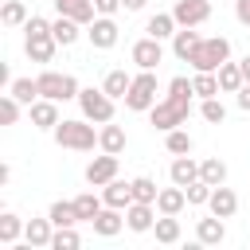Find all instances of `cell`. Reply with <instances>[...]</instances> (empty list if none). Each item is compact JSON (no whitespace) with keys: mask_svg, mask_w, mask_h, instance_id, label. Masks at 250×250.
I'll return each mask as SVG.
<instances>
[{"mask_svg":"<svg viewBox=\"0 0 250 250\" xmlns=\"http://www.w3.org/2000/svg\"><path fill=\"white\" fill-rule=\"evenodd\" d=\"M191 98H195V90H191V78L176 74V78L168 82V94H164V98H160V102L148 109V121H152V129L168 133V129H180V125H188Z\"/></svg>","mask_w":250,"mask_h":250,"instance_id":"6da1fadb","label":"cell"},{"mask_svg":"<svg viewBox=\"0 0 250 250\" xmlns=\"http://www.w3.org/2000/svg\"><path fill=\"white\" fill-rule=\"evenodd\" d=\"M23 51H27L31 62H51V59H55L59 39H55V31H51V20L31 16V20L23 23Z\"/></svg>","mask_w":250,"mask_h":250,"instance_id":"7a4b0ae2","label":"cell"},{"mask_svg":"<svg viewBox=\"0 0 250 250\" xmlns=\"http://www.w3.org/2000/svg\"><path fill=\"white\" fill-rule=\"evenodd\" d=\"M51 137H55L59 148H70V152H90V148L98 145V129H94V121H86V117H62V121L51 129Z\"/></svg>","mask_w":250,"mask_h":250,"instance_id":"3957f363","label":"cell"},{"mask_svg":"<svg viewBox=\"0 0 250 250\" xmlns=\"http://www.w3.org/2000/svg\"><path fill=\"white\" fill-rule=\"evenodd\" d=\"M227 59H230V39H227V35H207L188 62H191V70H211V74H215Z\"/></svg>","mask_w":250,"mask_h":250,"instance_id":"277c9868","label":"cell"},{"mask_svg":"<svg viewBox=\"0 0 250 250\" xmlns=\"http://www.w3.org/2000/svg\"><path fill=\"white\" fill-rule=\"evenodd\" d=\"M156 94H160L156 70H141V74H133V86H129V94H125V109L148 113V109L156 105Z\"/></svg>","mask_w":250,"mask_h":250,"instance_id":"5b68a950","label":"cell"},{"mask_svg":"<svg viewBox=\"0 0 250 250\" xmlns=\"http://www.w3.org/2000/svg\"><path fill=\"white\" fill-rule=\"evenodd\" d=\"M35 82H39V98H51V102H70V98H78V90H82L78 78L66 74V70H62V74H59V70H43Z\"/></svg>","mask_w":250,"mask_h":250,"instance_id":"8992f818","label":"cell"},{"mask_svg":"<svg viewBox=\"0 0 250 250\" xmlns=\"http://www.w3.org/2000/svg\"><path fill=\"white\" fill-rule=\"evenodd\" d=\"M78 109H82V117L86 121H94V125H105V121H113V98L105 94V90H94V86H86V90H78Z\"/></svg>","mask_w":250,"mask_h":250,"instance_id":"52a82bcc","label":"cell"},{"mask_svg":"<svg viewBox=\"0 0 250 250\" xmlns=\"http://www.w3.org/2000/svg\"><path fill=\"white\" fill-rule=\"evenodd\" d=\"M86 39H90V47H94V51H109V47L121 39V27H117V20H113V16H98V20L86 27Z\"/></svg>","mask_w":250,"mask_h":250,"instance_id":"ba28073f","label":"cell"},{"mask_svg":"<svg viewBox=\"0 0 250 250\" xmlns=\"http://www.w3.org/2000/svg\"><path fill=\"white\" fill-rule=\"evenodd\" d=\"M129 59H133L141 70H156V66L164 62V39H152V35L137 39V43H133V51H129Z\"/></svg>","mask_w":250,"mask_h":250,"instance_id":"9c48e42d","label":"cell"},{"mask_svg":"<svg viewBox=\"0 0 250 250\" xmlns=\"http://www.w3.org/2000/svg\"><path fill=\"white\" fill-rule=\"evenodd\" d=\"M172 16H176L180 27H199V23L211 20V0H176Z\"/></svg>","mask_w":250,"mask_h":250,"instance_id":"30bf717a","label":"cell"},{"mask_svg":"<svg viewBox=\"0 0 250 250\" xmlns=\"http://www.w3.org/2000/svg\"><path fill=\"white\" fill-rule=\"evenodd\" d=\"M156 215H160L156 203H137V199H133V203L125 207V227H129L133 234H148V230L156 227Z\"/></svg>","mask_w":250,"mask_h":250,"instance_id":"8fae6325","label":"cell"},{"mask_svg":"<svg viewBox=\"0 0 250 250\" xmlns=\"http://www.w3.org/2000/svg\"><path fill=\"white\" fill-rule=\"evenodd\" d=\"M113 176H117V156L113 152H102V156H94L86 164V184L90 188H105Z\"/></svg>","mask_w":250,"mask_h":250,"instance_id":"7c38bea8","label":"cell"},{"mask_svg":"<svg viewBox=\"0 0 250 250\" xmlns=\"http://www.w3.org/2000/svg\"><path fill=\"white\" fill-rule=\"evenodd\" d=\"M27 117H31V125H35V129H47V133L62 121V117H59V102H51V98L31 102V105H27Z\"/></svg>","mask_w":250,"mask_h":250,"instance_id":"4fadbf2b","label":"cell"},{"mask_svg":"<svg viewBox=\"0 0 250 250\" xmlns=\"http://www.w3.org/2000/svg\"><path fill=\"white\" fill-rule=\"evenodd\" d=\"M90 227H94V234L113 238V234H121V227H125V211H121V207H102Z\"/></svg>","mask_w":250,"mask_h":250,"instance_id":"5bb4252c","label":"cell"},{"mask_svg":"<svg viewBox=\"0 0 250 250\" xmlns=\"http://www.w3.org/2000/svg\"><path fill=\"white\" fill-rule=\"evenodd\" d=\"M23 238H27L35 250H51V238H55V223H51V215H47V219H27Z\"/></svg>","mask_w":250,"mask_h":250,"instance_id":"9a60e30c","label":"cell"},{"mask_svg":"<svg viewBox=\"0 0 250 250\" xmlns=\"http://www.w3.org/2000/svg\"><path fill=\"white\" fill-rule=\"evenodd\" d=\"M227 238V227L219 215H207V219H195V242L199 246H219Z\"/></svg>","mask_w":250,"mask_h":250,"instance_id":"2e32d148","label":"cell"},{"mask_svg":"<svg viewBox=\"0 0 250 250\" xmlns=\"http://www.w3.org/2000/svg\"><path fill=\"white\" fill-rule=\"evenodd\" d=\"M55 8H59V16H70V20H78L82 27H90V23L98 20L94 0H55Z\"/></svg>","mask_w":250,"mask_h":250,"instance_id":"e0dca14e","label":"cell"},{"mask_svg":"<svg viewBox=\"0 0 250 250\" xmlns=\"http://www.w3.org/2000/svg\"><path fill=\"white\" fill-rule=\"evenodd\" d=\"M199 43H203V35H199L195 27H176V35H172V55H176L180 62H188Z\"/></svg>","mask_w":250,"mask_h":250,"instance_id":"ac0fdd59","label":"cell"},{"mask_svg":"<svg viewBox=\"0 0 250 250\" xmlns=\"http://www.w3.org/2000/svg\"><path fill=\"white\" fill-rule=\"evenodd\" d=\"M125 145H129V137H125V129H121V125L105 121V125L98 129V148H102V152H113V156H121V152H125Z\"/></svg>","mask_w":250,"mask_h":250,"instance_id":"d6986e66","label":"cell"},{"mask_svg":"<svg viewBox=\"0 0 250 250\" xmlns=\"http://www.w3.org/2000/svg\"><path fill=\"white\" fill-rule=\"evenodd\" d=\"M207 211L219 215V219H230V215L238 211V195H234L227 184H219V188L211 191V199H207Z\"/></svg>","mask_w":250,"mask_h":250,"instance_id":"ffe728a7","label":"cell"},{"mask_svg":"<svg viewBox=\"0 0 250 250\" xmlns=\"http://www.w3.org/2000/svg\"><path fill=\"white\" fill-rule=\"evenodd\" d=\"M184 207H188V191H184L180 184L160 188V195H156V211H160V215H180Z\"/></svg>","mask_w":250,"mask_h":250,"instance_id":"44dd1931","label":"cell"},{"mask_svg":"<svg viewBox=\"0 0 250 250\" xmlns=\"http://www.w3.org/2000/svg\"><path fill=\"white\" fill-rule=\"evenodd\" d=\"M168 176H172V184L188 188L191 180H199V160H191V152H188V156H176V160L168 164Z\"/></svg>","mask_w":250,"mask_h":250,"instance_id":"7402d4cb","label":"cell"},{"mask_svg":"<svg viewBox=\"0 0 250 250\" xmlns=\"http://www.w3.org/2000/svg\"><path fill=\"white\" fill-rule=\"evenodd\" d=\"M102 199H105V207H121V211H125V207L133 203V184H125V180L113 176V180L102 188Z\"/></svg>","mask_w":250,"mask_h":250,"instance_id":"603a6c76","label":"cell"},{"mask_svg":"<svg viewBox=\"0 0 250 250\" xmlns=\"http://www.w3.org/2000/svg\"><path fill=\"white\" fill-rule=\"evenodd\" d=\"M176 16L172 12H156V16H148V23H145V35H152V39H172L176 35Z\"/></svg>","mask_w":250,"mask_h":250,"instance_id":"cb8c5ba5","label":"cell"},{"mask_svg":"<svg viewBox=\"0 0 250 250\" xmlns=\"http://www.w3.org/2000/svg\"><path fill=\"white\" fill-rule=\"evenodd\" d=\"M51 31H55L59 47H74V43H78V35H82V23H78V20H70V16H59V20H51Z\"/></svg>","mask_w":250,"mask_h":250,"instance_id":"d4e9b609","label":"cell"},{"mask_svg":"<svg viewBox=\"0 0 250 250\" xmlns=\"http://www.w3.org/2000/svg\"><path fill=\"white\" fill-rule=\"evenodd\" d=\"M129 86H133V74H125L121 66L117 70H109L105 78H102V90L113 98V102H125V94H129Z\"/></svg>","mask_w":250,"mask_h":250,"instance_id":"484cf974","label":"cell"},{"mask_svg":"<svg viewBox=\"0 0 250 250\" xmlns=\"http://www.w3.org/2000/svg\"><path fill=\"white\" fill-rule=\"evenodd\" d=\"M215 74H219V90H223V94H238V90H242V82H246V78H242V66H238V62H230V59H227Z\"/></svg>","mask_w":250,"mask_h":250,"instance_id":"4316f807","label":"cell"},{"mask_svg":"<svg viewBox=\"0 0 250 250\" xmlns=\"http://www.w3.org/2000/svg\"><path fill=\"white\" fill-rule=\"evenodd\" d=\"M47 215H51V223H55V227H78V223H82V219H78L74 199H55Z\"/></svg>","mask_w":250,"mask_h":250,"instance_id":"83f0119b","label":"cell"},{"mask_svg":"<svg viewBox=\"0 0 250 250\" xmlns=\"http://www.w3.org/2000/svg\"><path fill=\"white\" fill-rule=\"evenodd\" d=\"M152 234H156V242H164V246H176V242H180V219H176V215H156V227H152Z\"/></svg>","mask_w":250,"mask_h":250,"instance_id":"f1b7e54d","label":"cell"},{"mask_svg":"<svg viewBox=\"0 0 250 250\" xmlns=\"http://www.w3.org/2000/svg\"><path fill=\"white\" fill-rule=\"evenodd\" d=\"M191 90H195V98H199V102H203V98H219V94H223V90H219V74H211V70H195Z\"/></svg>","mask_w":250,"mask_h":250,"instance_id":"f546056e","label":"cell"},{"mask_svg":"<svg viewBox=\"0 0 250 250\" xmlns=\"http://www.w3.org/2000/svg\"><path fill=\"white\" fill-rule=\"evenodd\" d=\"M199 180H207L211 188L227 184V164H223L219 156H207V160H199Z\"/></svg>","mask_w":250,"mask_h":250,"instance_id":"4dcf8cb0","label":"cell"},{"mask_svg":"<svg viewBox=\"0 0 250 250\" xmlns=\"http://www.w3.org/2000/svg\"><path fill=\"white\" fill-rule=\"evenodd\" d=\"M74 207H78V219L82 223H94V215L105 207V199L94 195V191H82V195H74Z\"/></svg>","mask_w":250,"mask_h":250,"instance_id":"1f68e13d","label":"cell"},{"mask_svg":"<svg viewBox=\"0 0 250 250\" xmlns=\"http://www.w3.org/2000/svg\"><path fill=\"white\" fill-rule=\"evenodd\" d=\"M23 227H27V223H23L20 215L4 211V215H0V246H12V242H16L20 234H23Z\"/></svg>","mask_w":250,"mask_h":250,"instance_id":"d6a6232c","label":"cell"},{"mask_svg":"<svg viewBox=\"0 0 250 250\" xmlns=\"http://www.w3.org/2000/svg\"><path fill=\"white\" fill-rule=\"evenodd\" d=\"M8 94H16L23 105H31V102H39V82L35 78H12L8 82Z\"/></svg>","mask_w":250,"mask_h":250,"instance_id":"836d02e7","label":"cell"},{"mask_svg":"<svg viewBox=\"0 0 250 250\" xmlns=\"http://www.w3.org/2000/svg\"><path fill=\"white\" fill-rule=\"evenodd\" d=\"M164 148H168L172 156H188V152H191L188 129H184V125H180V129H168V133H164Z\"/></svg>","mask_w":250,"mask_h":250,"instance_id":"e575fe53","label":"cell"},{"mask_svg":"<svg viewBox=\"0 0 250 250\" xmlns=\"http://www.w3.org/2000/svg\"><path fill=\"white\" fill-rule=\"evenodd\" d=\"M0 20H4V27H23L31 16H27V4L23 0H8L4 12H0Z\"/></svg>","mask_w":250,"mask_h":250,"instance_id":"d590c367","label":"cell"},{"mask_svg":"<svg viewBox=\"0 0 250 250\" xmlns=\"http://www.w3.org/2000/svg\"><path fill=\"white\" fill-rule=\"evenodd\" d=\"M199 117H203L207 125H223V121H227V105H223L219 98H203V102H199Z\"/></svg>","mask_w":250,"mask_h":250,"instance_id":"8d00e7d4","label":"cell"},{"mask_svg":"<svg viewBox=\"0 0 250 250\" xmlns=\"http://www.w3.org/2000/svg\"><path fill=\"white\" fill-rule=\"evenodd\" d=\"M133 184V199L137 203H156V180H148V176H137V180H129Z\"/></svg>","mask_w":250,"mask_h":250,"instance_id":"74e56055","label":"cell"},{"mask_svg":"<svg viewBox=\"0 0 250 250\" xmlns=\"http://www.w3.org/2000/svg\"><path fill=\"white\" fill-rule=\"evenodd\" d=\"M82 238L74 227H55V238H51V250H78Z\"/></svg>","mask_w":250,"mask_h":250,"instance_id":"f35d334b","label":"cell"},{"mask_svg":"<svg viewBox=\"0 0 250 250\" xmlns=\"http://www.w3.org/2000/svg\"><path fill=\"white\" fill-rule=\"evenodd\" d=\"M20 113H23V102H20L16 94H4V98H0V121H4V125H16Z\"/></svg>","mask_w":250,"mask_h":250,"instance_id":"ab89813d","label":"cell"},{"mask_svg":"<svg viewBox=\"0 0 250 250\" xmlns=\"http://www.w3.org/2000/svg\"><path fill=\"white\" fill-rule=\"evenodd\" d=\"M184 191H188V203H191V207H207V199H211V191H215V188H211L207 180H191Z\"/></svg>","mask_w":250,"mask_h":250,"instance_id":"60d3db41","label":"cell"},{"mask_svg":"<svg viewBox=\"0 0 250 250\" xmlns=\"http://www.w3.org/2000/svg\"><path fill=\"white\" fill-rule=\"evenodd\" d=\"M94 8H98V16H117L121 0H94Z\"/></svg>","mask_w":250,"mask_h":250,"instance_id":"b9f144b4","label":"cell"},{"mask_svg":"<svg viewBox=\"0 0 250 250\" xmlns=\"http://www.w3.org/2000/svg\"><path fill=\"white\" fill-rule=\"evenodd\" d=\"M234 20L242 27H250V0H234Z\"/></svg>","mask_w":250,"mask_h":250,"instance_id":"7bdbcfd3","label":"cell"},{"mask_svg":"<svg viewBox=\"0 0 250 250\" xmlns=\"http://www.w3.org/2000/svg\"><path fill=\"white\" fill-rule=\"evenodd\" d=\"M234 105H238L242 113H250V82H242V90L234 94Z\"/></svg>","mask_w":250,"mask_h":250,"instance_id":"ee69618b","label":"cell"},{"mask_svg":"<svg viewBox=\"0 0 250 250\" xmlns=\"http://www.w3.org/2000/svg\"><path fill=\"white\" fill-rule=\"evenodd\" d=\"M145 4H148V0H121V8H125V12H141Z\"/></svg>","mask_w":250,"mask_h":250,"instance_id":"f6af8a7d","label":"cell"},{"mask_svg":"<svg viewBox=\"0 0 250 250\" xmlns=\"http://www.w3.org/2000/svg\"><path fill=\"white\" fill-rule=\"evenodd\" d=\"M238 66H242V78L250 82V55H246V59H238Z\"/></svg>","mask_w":250,"mask_h":250,"instance_id":"bcb514c9","label":"cell"}]
</instances>
